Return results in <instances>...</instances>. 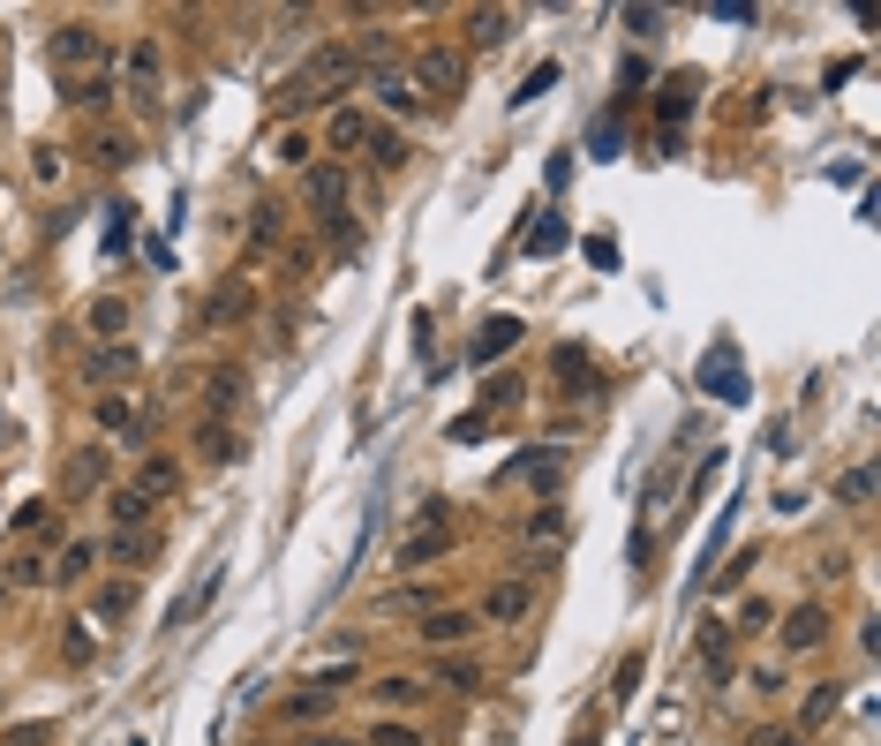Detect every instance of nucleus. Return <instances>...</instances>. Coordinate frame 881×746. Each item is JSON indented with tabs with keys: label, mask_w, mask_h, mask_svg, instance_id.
I'll return each instance as SVG.
<instances>
[{
	"label": "nucleus",
	"mask_w": 881,
	"mask_h": 746,
	"mask_svg": "<svg viewBox=\"0 0 881 746\" xmlns=\"http://www.w3.org/2000/svg\"><path fill=\"white\" fill-rule=\"evenodd\" d=\"M219 580H226V566H204V574H197V580H189V588H181V603H173V611H167V633H181V626H189V619H197V611H204L211 596H219Z\"/></svg>",
	"instance_id": "nucleus-11"
},
{
	"label": "nucleus",
	"mask_w": 881,
	"mask_h": 746,
	"mask_svg": "<svg viewBox=\"0 0 881 746\" xmlns=\"http://www.w3.org/2000/svg\"><path fill=\"white\" fill-rule=\"evenodd\" d=\"M242 400H250V370H234V363H226V370H204V414L211 422H226Z\"/></svg>",
	"instance_id": "nucleus-6"
},
{
	"label": "nucleus",
	"mask_w": 881,
	"mask_h": 746,
	"mask_svg": "<svg viewBox=\"0 0 881 746\" xmlns=\"http://www.w3.org/2000/svg\"><path fill=\"white\" fill-rule=\"evenodd\" d=\"M159 550V528H106V558H121V566H144Z\"/></svg>",
	"instance_id": "nucleus-22"
},
{
	"label": "nucleus",
	"mask_w": 881,
	"mask_h": 746,
	"mask_svg": "<svg viewBox=\"0 0 881 746\" xmlns=\"http://www.w3.org/2000/svg\"><path fill=\"white\" fill-rule=\"evenodd\" d=\"M106 528H159V505L136 483H106Z\"/></svg>",
	"instance_id": "nucleus-5"
},
{
	"label": "nucleus",
	"mask_w": 881,
	"mask_h": 746,
	"mask_svg": "<svg viewBox=\"0 0 881 746\" xmlns=\"http://www.w3.org/2000/svg\"><path fill=\"white\" fill-rule=\"evenodd\" d=\"M136 491L151 497V505H167V497L181 491V467H173L167 453H151V460H144V467H136Z\"/></svg>",
	"instance_id": "nucleus-21"
},
{
	"label": "nucleus",
	"mask_w": 881,
	"mask_h": 746,
	"mask_svg": "<svg viewBox=\"0 0 881 746\" xmlns=\"http://www.w3.org/2000/svg\"><path fill=\"white\" fill-rule=\"evenodd\" d=\"M45 61H53L61 76H91V69H114V61H106V31H98V23H61V31L45 39Z\"/></svg>",
	"instance_id": "nucleus-3"
},
{
	"label": "nucleus",
	"mask_w": 881,
	"mask_h": 746,
	"mask_svg": "<svg viewBox=\"0 0 881 746\" xmlns=\"http://www.w3.org/2000/svg\"><path fill=\"white\" fill-rule=\"evenodd\" d=\"M159 69H167L159 39H136V45H128V83H136V91H151V83H159Z\"/></svg>",
	"instance_id": "nucleus-27"
},
{
	"label": "nucleus",
	"mask_w": 881,
	"mask_h": 746,
	"mask_svg": "<svg viewBox=\"0 0 881 746\" xmlns=\"http://www.w3.org/2000/svg\"><path fill=\"white\" fill-rule=\"evenodd\" d=\"M309 746H362V739H339V732H309Z\"/></svg>",
	"instance_id": "nucleus-52"
},
{
	"label": "nucleus",
	"mask_w": 881,
	"mask_h": 746,
	"mask_svg": "<svg viewBox=\"0 0 881 746\" xmlns=\"http://www.w3.org/2000/svg\"><path fill=\"white\" fill-rule=\"evenodd\" d=\"M370 159H378V174H400V166H407V136H400V128H378V136H370Z\"/></svg>",
	"instance_id": "nucleus-35"
},
{
	"label": "nucleus",
	"mask_w": 881,
	"mask_h": 746,
	"mask_svg": "<svg viewBox=\"0 0 881 746\" xmlns=\"http://www.w3.org/2000/svg\"><path fill=\"white\" fill-rule=\"evenodd\" d=\"M106 249H128V204H114V219H106Z\"/></svg>",
	"instance_id": "nucleus-51"
},
{
	"label": "nucleus",
	"mask_w": 881,
	"mask_h": 746,
	"mask_svg": "<svg viewBox=\"0 0 881 746\" xmlns=\"http://www.w3.org/2000/svg\"><path fill=\"white\" fill-rule=\"evenodd\" d=\"M354 679H362V656H354V649H347V656H332V663H317V671H309V686H317V694H332V686H354Z\"/></svg>",
	"instance_id": "nucleus-31"
},
{
	"label": "nucleus",
	"mask_w": 881,
	"mask_h": 746,
	"mask_svg": "<svg viewBox=\"0 0 881 746\" xmlns=\"http://www.w3.org/2000/svg\"><path fill=\"white\" fill-rule=\"evenodd\" d=\"M407 76H415V91L422 98H460L467 91V53L460 45H415V69H407Z\"/></svg>",
	"instance_id": "nucleus-4"
},
{
	"label": "nucleus",
	"mask_w": 881,
	"mask_h": 746,
	"mask_svg": "<svg viewBox=\"0 0 881 746\" xmlns=\"http://www.w3.org/2000/svg\"><path fill=\"white\" fill-rule=\"evenodd\" d=\"M354 83H362V53H354V45H317V53L279 83V98H287V114H301V106H325V98L354 91Z\"/></svg>",
	"instance_id": "nucleus-1"
},
{
	"label": "nucleus",
	"mask_w": 881,
	"mask_h": 746,
	"mask_svg": "<svg viewBox=\"0 0 881 746\" xmlns=\"http://www.w3.org/2000/svg\"><path fill=\"white\" fill-rule=\"evenodd\" d=\"M91 649H98V641H91V626H84V619L61 626V656H68V663H91Z\"/></svg>",
	"instance_id": "nucleus-39"
},
{
	"label": "nucleus",
	"mask_w": 881,
	"mask_h": 746,
	"mask_svg": "<svg viewBox=\"0 0 881 746\" xmlns=\"http://www.w3.org/2000/svg\"><path fill=\"white\" fill-rule=\"evenodd\" d=\"M98 430H106V438H136V430H144V408H136L128 392H98Z\"/></svg>",
	"instance_id": "nucleus-19"
},
{
	"label": "nucleus",
	"mask_w": 881,
	"mask_h": 746,
	"mask_svg": "<svg viewBox=\"0 0 881 746\" xmlns=\"http://www.w3.org/2000/svg\"><path fill=\"white\" fill-rule=\"evenodd\" d=\"M505 347H520V317H490V325L475 332V347H467V363L482 370V363H498Z\"/></svg>",
	"instance_id": "nucleus-17"
},
{
	"label": "nucleus",
	"mask_w": 881,
	"mask_h": 746,
	"mask_svg": "<svg viewBox=\"0 0 881 746\" xmlns=\"http://www.w3.org/2000/svg\"><path fill=\"white\" fill-rule=\"evenodd\" d=\"M362 83L378 91L384 114H415V106H422V91H415V76H407V69H378V76H362Z\"/></svg>",
	"instance_id": "nucleus-10"
},
{
	"label": "nucleus",
	"mask_w": 881,
	"mask_h": 746,
	"mask_svg": "<svg viewBox=\"0 0 881 746\" xmlns=\"http://www.w3.org/2000/svg\"><path fill=\"white\" fill-rule=\"evenodd\" d=\"M250 242H256V249H279V204H256V219H250Z\"/></svg>",
	"instance_id": "nucleus-41"
},
{
	"label": "nucleus",
	"mask_w": 881,
	"mask_h": 746,
	"mask_svg": "<svg viewBox=\"0 0 881 746\" xmlns=\"http://www.w3.org/2000/svg\"><path fill=\"white\" fill-rule=\"evenodd\" d=\"M91 159H98V166H128V159H136V144H128V136H98Z\"/></svg>",
	"instance_id": "nucleus-45"
},
{
	"label": "nucleus",
	"mask_w": 881,
	"mask_h": 746,
	"mask_svg": "<svg viewBox=\"0 0 881 746\" xmlns=\"http://www.w3.org/2000/svg\"><path fill=\"white\" fill-rule=\"evenodd\" d=\"M370 702H378V708H415L422 702V679H378Z\"/></svg>",
	"instance_id": "nucleus-36"
},
{
	"label": "nucleus",
	"mask_w": 881,
	"mask_h": 746,
	"mask_svg": "<svg viewBox=\"0 0 881 746\" xmlns=\"http://www.w3.org/2000/svg\"><path fill=\"white\" fill-rule=\"evenodd\" d=\"M754 558H761V550H739V558H731V566H723V574H715V580H723V588H739V580L754 574Z\"/></svg>",
	"instance_id": "nucleus-48"
},
{
	"label": "nucleus",
	"mask_w": 881,
	"mask_h": 746,
	"mask_svg": "<svg viewBox=\"0 0 881 746\" xmlns=\"http://www.w3.org/2000/svg\"><path fill=\"white\" fill-rule=\"evenodd\" d=\"M250 302H256V294L242 287V280H234V287H219V294L204 302V325H226V317H250Z\"/></svg>",
	"instance_id": "nucleus-32"
},
{
	"label": "nucleus",
	"mask_w": 881,
	"mask_h": 746,
	"mask_svg": "<svg viewBox=\"0 0 881 746\" xmlns=\"http://www.w3.org/2000/svg\"><path fill=\"white\" fill-rule=\"evenodd\" d=\"M370 136H378V122H370L362 106H339L332 128H325V144H332V151H370Z\"/></svg>",
	"instance_id": "nucleus-12"
},
{
	"label": "nucleus",
	"mask_w": 881,
	"mask_h": 746,
	"mask_svg": "<svg viewBox=\"0 0 881 746\" xmlns=\"http://www.w3.org/2000/svg\"><path fill=\"white\" fill-rule=\"evenodd\" d=\"M437 679H445V686H453V694H475V686H482V671H475V663H437Z\"/></svg>",
	"instance_id": "nucleus-42"
},
{
	"label": "nucleus",
	"mask_w": 881,
	"mask_h": 746,
	"mask_svg": "<svg viewBox=\"0 0 881 746\" xmlns=\"http://www.w3.org/2000/svg\"><path fill=\"white\" fill-rule=\"evenodd\" d=\"M693 91H701L693 76H671V83H664V98H656V122H664V128H678L686 114H693Z\"/></svg>",
	"instance_id": "nucleus-26"
},
{
	"label": "nucleus",
	"mask_w": 881,
	"mask_h": 746,
	"mask_svg": "<svg viewBox=\"0 0 881 746\" xmlns=\"http://www.w3.org/2000/svg\"><path fill=\"white\" fill-rule=\"evenodd\" d=\"M693 656L709 663V671H723V663H731V626H723V619H709L701 633H693Z\"/></svg>",
	"instance_id": "nucleus-30"
},
{
	"label": "nucleus",
	"mask_w": 881,
	"mask_h": 746,
	"mask_svg": "<svg viewBox=\"0 0 881 746\" xmlns=\"http://www.w3.org/2000/svg\"><path fill=\"white\" fill-rule=\"evenodd\" d=\"M528 528H535V543H565V513H558V505H543Z\"/></svg>",
	"instance_id": "nucleus-46"
},
{
	"label": "nucleus",
	"mask_w": 881,
	"mask_h": 746,
	"mask_svg": "<svg viewBox=\"0 0 881 746\" xmlns=\"http://www.w3.org/2000/svg\"><path fill=\"white\" fill-rule=\"evenodd\" d=\"M0 574H8V588H39V580H53V566H45L39 550H8V566H0Z\"/></svg>",
	"instance_id": "nucleus-33"
},
{
	"label": "nucleus",
	"mask_w": 881,
	"mask_h": 746,
	"mask_svg": "<svg viewBox=\"0 0 881 746\" xmlns=\"http://www.w3.org/2000/svg\"><path fill=\"white\" fill-rule=\"evenodd\" d=\"M61 491H68V497L106 491V453H98V445H76V453H68V467H61Z\"/></svg>",
	"instance_id": "nucleus-9"
},
{
	"label": "nucleus",
	"mask_w": 881,
	"mask_h": 746,
	"mask_svg": "<svg viewBox=\"0 0 881 746\" xmlns=\"http://www.w3.org/2000/svg\"><path fill=\"white\" fill-rule=\"evenodd\" d=\"M550 83H558V61H543V69H535V76H528V83H520V98H543V91H550Z\"/></svg>",
	"instance_id": "nucleus-49"
},
{
	"label": "nucleus",
	"mask_w": 881,
	"mask_h": 746,
	"mask_svg": "<svg viewBox=\"0 0 881 746\" xmlns=\"http://www.w3.org/2000/svg\"><path fill=\"white\" fill-rule=\"evenodd\" d=\"M301 197H309L317 219H332V211L347 204V166H309V174H301Z\"/></svg>",
	"instance_id": "nucleus-7"
},
{
	"label": "nucleus",
	"mask_w": 881,
	"mask_h": 746,
	"mask_svg": "<svg viewBox=\"0 0 881 746\" xmlns=\"http://www.w3.org/2000/svg\"><path fill=\"white\" fill-rule=\"evenodd\" d=\"M370 746H422V732L400 724V716H384V724H370Z\"/></svg>",
	"instance_id": "nucleus-40"
},
{
	"label": "nucleus",
	"mask_w": 881,
	"mask_h": 746,
	"mask_svg": "<svg viewBox=\"0 0 881 746\" xmlns=\"http://www.w3.org/2000/svg\"><path fill=\"white\" fill-rule=\"evenodd\" d=\"M528 249H535V256H558V249H565V219H558V211H550V219H535Z\"/></svg>",
	"instance_id": "nucleus-38"
},
{
	"label": "nucleus",
	"mask_w": 881,
	"mask_h": 746,
	"mask_svg": "<svg viewBox=\"0 0 881 746\" xmlns=\"http://www.w3.org/2000/svg\"><path fill=\"white\" fill-rule=\"evenodd\" d=\"M197 453L211 460V467H234V460H242V438H234V422H197Z\"/></svg>",
	"instance_id": "nucleus-18"
},
{
	"label": "nucleus",
	"mask_w": 881,
	"mask_h": 746,
	"mask_svg": "<svg viewBox=\"0 0 881 746\" xmlns=\"http://www.w3.org/2000/svg\"><path fill=\"white\" fill-rule=\"evenodd\" d=\"M821 641H829V611H821V603H798V611H784V649H792V656L821 649Z\"/></svg>",
	"instance_id": "nucleus-8"
},
{
	"label": "nucleus",
	"mask_w": 881,
	"mask_h": 746,
	"mask_svg": "<svg viewBox=\"0 0 881 746\" xmlns=\"http://www.w3.org/2000/svg\"><path fill=\"white\" fill-rule=\"evenodd\" d=\"M520 475H528V483H535V491H558V483H565V460H528V467H520Z\"/></svg>",
	"instance_id": "nucleus-43"
},
{
	"label": "nucleus",
	"mask_w": 881,
	"mask_h": 746,
	"mask_svg": "<svg viewBox=\"0 0 881 746\" xmlns=\"http://www.w3.org/2000/svg\"><path fill=\"white\" fill-rule=\"evenodd\" d=\"M453 550H460V513H453L445 497H429L415 513V528L400 536L392 566H400V574H422V566H437V558H453Z\"/></svg>",
	"instance_id": "nucleus-2"
},
{
	"label": "nucleus",
	"mask_w": 881,
	"mask_h": 746,
	"mask_svg": "<svg viewBox=\"0 0 881 746\" xmlns=\"http://www.w3.org/2000/svg\"><path fill=\"white\" fill-rule=\"evenodd\" d=\"M746 746H806V739H798L792 724H761V732H754V739H746Z\"/></svg>",
	"instance_id": "nucleus-47"
},
{
	"label": "nucleus",
	"mask_w": 881,
	"mask_h": 746,
	"mask_svg": "<svg viewBox=\"0 0 881 746\" xmlns=\"http://www.w3.org/2000/svg\"><path fill=\"white\" fill-rule=\"evenodd\" d=\"M640 671H648V656H626V663H618V702H626L633 686H640Z\"/></svg>",
	"instance_id": "nucleus-50"
},
{
	"label": "nucleus",
	"mask_w": 881,
	"mask_h": 746,
	"mask_svg": "<svg viewBox=\"0 0 881 746\" xmlns=\"http://www.w3.org/2000/svg\"><path fill=\"white\" fill-rule=\"evenodd\" d=\"M475 626H482L475 611H422V641H429V649H460Z\"/></svg>",
	"instance_id": "nucleus-14"
},
{
	"label": "nucleus",
	"mask_w": 881,
	"mask_h": 746,
	"mask_svg": "<svg viewBox=\"0 0 881 746\" xmlns=\"http://www.w3.org/2000/svg\"><path fill=\"white\" fill-rule=\"evenodd\" d=\"M144 370V355H136V347H98V355H91V385H128V377Z\"/></svg>",
	"instance_id": "nucleus-20"
},
{
	"label": "nucleus",
	"mask_w": 881,
	"mask_h": 746,
	"mask_svg": "<svg viewBox=\"0 0 881 746\" xmlns=\"http://www.w3.org/2000/svg\"><path fill=\"white\" fill-rule=\"evenodd\" d=\"M512 23H520L512 8H475V15H467V45H475V53H490V45L512 39Z\"/></svg>",
	"instance_id": "nucleus-16"
},
{
	"label": "nucleus",
	"mask_w": 881,
	"mask_h": 746,
	"mask_svg": "<svg viewBox=\"0 0 881 746\" xmlns=\"http://www.w3.org/2000/svg\"><path fill=\"white\" fill-rule=\"evenodd\" d=\"M128 611H136V588H128V580H106V588L91 596V619H128Z\"/></svg>",
	"instance_id": "nucleus-34"
},
{
	"label": "nucleus",
	"mask_w": 881,
	"mask_h": 746,
	"mask_svg": "<svg viewBox=\"0 0 881 746\" xmlns=\"http://www.w3.org/2000/svg\"><path fill=\"white\" fill-rule=\"evenodd\" d=\"M837 505H851V513H867V505H874V467H867V460L837 475Z\"/></svg>",
	"instance_id": "nucleus-29"
},
{
	"label": "nucleus",
	"mask_w": 881,
	"mask_h": 746,
	"mask_svg": "<svg viewBox=\"0 0 881 746\" xmlns=\"http://www.w3.org/2000/svg\"><path fill=\"white\" fill-rule=\"evenodd\" d=\"M91 566H98V543H61V558H53V580H61V588H76Z\"/></svg>",
	"instance_id": "nucleus-28"
},
{
	"label": "nucleus",
	"mask_w": 881,
	"mask_h": 746,
	"mask_svg": "<svg viewBox=\"0 0 881 746\" xmlns=\"http://www.w3.org/2000/svg\"><path fill=\"white\" fill-rule=\"evenodd\" d=\"M91 332H98L106 347H121V332H128V302L121 294H98V302H91Z\"/></svg>",
	"instance_id": "nucleus-25"
},
{
	"label": "nucleus",
	"mask_w": 881,
	"mask_h": 746,
	"mask_svg": "<svg viewBox=\"0 0 881 746\" xmlns=\"http://www.w3.org/2000/svg\"><path fill=\"white\" fill-rule=\"evenodd\" d=\"M325 702H332V694H317V686H301V694H294V702H287V716H294V724H317V716H325Z\"/></svg>",
	"instance_id": "nucleus-44"
},
{
	"label": "nucleus",
	"mask_w": 881,
	"mask_h": 746,
	"mask_svg": "<svg viewBox=\"0 0 881 746\" xmlns=\"http://www.w3.org/2000/svg\"><path fill=\"white\" fill-rule=\"evenodd\" d=\"M550 377H558V385L573 392V400H587V392H595V363H587V355L573 347V339H565V347L550 355Z\"/></svg>",
	"instance_id": "nucleus-13"
},
{
	"label": "nucleus",
	"mask_w": 881,
	"mask_h": 746,
	"mask_svg": "<svg viewBox=\"0 0 881 746\" xmlns=\"http://www.w3.org/2000/svg\"><path fill=\"white\" fill-rule=\"evenodd\" d=\"M114 91H121V83H114V69H91V76H68V91H61V98H68V106H114Z\"/></svg>",
	"instance_id": "nucleus-24"
},
{
	"label": "nucleus",
	"mask_w": 881,
	"mask_h": 746,
	"mask_svg": "<svg viewBox=\"0 0 881 746\" xmlns=\"http://www.w3.org/2000/svg\"><path fill=\"white\" fill-rule=\"evenodd\" d=\"M837 708H843V686H829V679H821V686H806V732H814V724H829Z\"/></svg>",
	"instance_id": "nucleus-37"
},
{
	"label": "nucleus",
	"mask_w": 881,
	"mask_h": 746,
	"mask_svg": "<svg viewBox=\"0 0 881 746\" xmlns=\"http://www.w3.org/2000/svg\"><path fill=\"white\" fill-rule=\"evenodd\" d=\"M701 385H715V400H746V370H739V355L731 347H715V363H701Z\"/></svg>",
	"instance_id": "nucleus-15"
},
{
	"label": "nucleus",
	"mask_w": 881,
	"mask_h": 746,
	"mask_svg": "<svg viewBox=\"0 0 881 746\" xmlns=\"http://www.w3.org/2000/svg\"><path fill=\"white\" fill-rule=\"evenodd\" d=\"M482 619H498V626L528 619V580H498V588L482 596Z\"/></svg>",
	"instance_id": "nucleus-23"
}]
</instances>
